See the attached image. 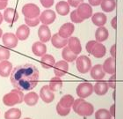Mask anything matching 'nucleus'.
<instances>
[{
  "mask_svg": "<svg viewBox=\"0 0 123 119\" xmlns=\"http://www.w3.org/2000/svg\"><path fill=\"white\" fill-rule=\"evenodd\" d=\"M39 71L34 65H18L11 73V83L20 91H30L35 87L39 80Z\"/></svg>",
  "mask_w": 123,
  "mask_h": 119,
  "instance_id": "1",
  "label": "nucleus"
},
{
  "mask_svg": "<svg viewBox=\"0 0 123 119\" xmlns=\"http://www.w3.org/2000/svg\"><path fill=\"white\" fill-rule=\"evenodd\" d=\"M72 109L75 113L81 117H90L94 112V107L92 103L85 101L84 99L79 98L74 101Z\"/></svg>",
  "mask_w": 123,
  "mask_h": 119,
  "instance_id": "2",
  "label": "nucleus"
},
{
  "mask_svg": "<svg viewBox=\"0 0 123 119\" xmlns=\"http://www.w3.org/2000/svg\"><path fill=\"white\" fill-rule=\"evenodd\" d=\"M24 101L23 91H20L15 88L12 89L10 93H6L3 97V102L5 106L12 107L16 104L21 103Z\"/></svg>",
  "mask_w": 123,
  "mask_h": 119,
  "instance_id": "3",
  "label": "nucleus"
},
{
  "mask_svg": "<svg viewBox=\"0 0 123 119\" xmlns=\"http://www.w3.org/2000/svg\"><path fill=\"white\" fill-rule=\"evenodd\" d=\"M76 66H77V71L82 74H85V73H89L92 67V61L87 56L82 55L78 57L76 59Z\"/></svg>",
  "mask_w": 123,
  "mask_h": 119,
  "instance_id": "4",
  "label": "nucleus"
},
{
  "mask_svg": "<svg viewBox=\"0 0 123 119\" xmlns=\"http://www.w3.org/2000/svg\"><path fill=\"white\" fill-rule=\"evenodd\" d=\"M76 93L79 96V98H87L90 95H92L93 93V85L89 82L80 83L76 89Z\"/></svg>",
  "mask_w": 123,
  "mask_h": 119,
  "instance_id": "5",
  "label": "nucleus"
},
{
  "mask_svg": "<svg viewBox=\"0 0 123 119\" xmlns=\"http://www.w3.org/2000/svg\"><path fill=\"white\" fill-rule=\"evenodd\" d=\"M22 13L26 18H37L41 14V10L35 4L29 3L22 7Z\"/></svg>",
  "mask_w": 123,
  "mask_h": 119,
  "instance_id": "6",
  "label": "nucleus"
},
{
  "mask_svg": "<svg viewBox=\"0 0 123 119\" xmlns=\"http://www.w3.org/2000/svg\"><path fill=\"white\" fill-rule=\"evenodd\" d=\"M39 19H40V21L43 25H50L56 19V14H55V12L53 10H50V9H47V10L43 11L42 13L40 14L39 16Z\"/></svg>",
  "mask_w": 123,
  "mask_h": 119,
  "instance_id": "7",
  "label": "nucleus"
},
{
  "mask_svg": "<svg viewBox=\"0 0 123 119\" xmlns=\"http://www.w3.org/2000/svg\"><path fill=\"white\" fill-rule=\"evenodd\" d=\"M53 68H54V73L55 74V76L62 78L66 75L69 72V64L64 60H61L55 63Z\"/></svg>",
  "mask_w": 123,
  "mask_h": 119,
  "instance_id": "8",
  "label": "nucleus"
},
{
  "mask_svg": "<svg viewBox=\"0 0 123 119\" xmlns=\"http://www.w3.org/2000/svg\"><path fill=\"white\" fill-rule=\"evenodd\" d=\"M77 13H78V15H79L84 20L91 18L92 16V14H93L92 7L89 4H86V3H82V4L77 8Z\"/></svg>",
  "mask_w": 123,
  "mask_h": 119,
  "instance_id": "9",
  "label": "nucleus"
},
{
  "mask_svg": "<svg viewBox=\"0 0 123 119\" xmlns=\"http://www.w3.org/2000/svg\"><path fill=\"white\" fill-rule=\"evenodd\" d=\"M39 96L46 103H50V102H52V101H54L55 99L54 92L49 88V85H45L41 88V90H40V95Z\"/></svg>",
  "mask_w": 123,
  "mask_h": 119,
  "instance_id": "10",
  "label": "nucleus"
},
{
  "mask_svg": "<svg viewBox=\"0 0 123 119\" xmlns=\"http://www.w3.org/2000/svg\"><path fill=\"white\" fill-rule=\"evenodd\" d=\"M74 31H75L74 24L67 22V23L63 24V25L59 28L58 34H59L61 37H62V38L69 39V37H71L72 34L74 33Z\"/></svg>",
  "mask_w": 123,
  "mask_h": 119,
  "instance_id": "11",
  "label": "nucleus"
},
{
  "mask_svg": "<svg viewBox=\"0 0 123 119\" xmlns=\"http://www.w3.org/2000/svg\"><path fill=\"white\" fill-rule=\"evenodd\" d=\"M2 40L4 45L10 49H14L18 45V38L12 33H6V34H3Z\"/></svg>",
  "mask_w": 123,
  "mask_h": 119,
  "instance_id": "12",
  "label": "nucleus"
},
{
  "mask_svg": "<svg viewBox=\"0 0 123 119\" xmlns=\"http://www.w3.org/2000/svg\"><path fill=\"white\" fill-rule=\"evenodd\" d=\"M3 18H4V20L7 23L13 24L18 20L19 16H18V13H17V11L15 9H13V8H6V9H5Z\"/></svg>",
  "mask_w": 123,
  "mask_h": 119,
  "instance_id": "13",
  "label": "nucleus"
},
{
  "mask_svg": "<svg viewBox=\"0 0 123 119\" xmlns=\"http://www.w3.org/2000/svg\"><path fill=\"white\" fill-rule=\"evenodd\" d=\"M38 36L40 41L43 42V43L50 41V39H51V31H50L49 26L41 25L38 29Z\"/></svg>",
  "mask_w": 123,
  "mask_h": 119,
  "instance_id": "14",
  "label": "nucleus"
},
{
  "mask_svg": "<svg viewBox=\"0 0 123 119\" xmlns=\"http://www.w3.org/2000/svg\"><path fill=\"white\" fill-rule=\"evenodd\" d=\"M69 49L72 52H74L75 54L78 55L82 51V46H81V42L80 40L77 37L71 36L68 39V43H67Z\"/></svg>",
  "mask_w": 123,
  "mask_h": 119,
  "instance_id": "15",
  "label": "nucleus"
},
{
  "mask_svg": "<svg viewBox=\"0 0 123 119\" xmlns=\"http://www.w3.org/2000/svg\"><path fill=\"white\" fill-rule=\"evenodd\" d=\"M109 88L110 87H109L107 82H105V81H98L93 86V92L97 95L103 96L107 93Z\"/></svg>",
  "mask_w": 123,
  "mask_h": 119,
  "instance_id": "16",
  "label": "nucleus"
},
{
  "mask_svg": "<svg viewBox=\"0 0 123 119\" xmlns=\"http://www.w3.org/2000/svg\"><path fill=\"white\" fill-rule=\"evenodd\" d=\"M90 73L91 77L95 80H102L105 76V73L103 70L102 65H96L92 66Z\"/></svg>",
  "mask_w": 123,
  "mask_h": 119,
  "instance_id": "17",
  "label": "nucleus"
},
{
  "mask_svg": "<svg viewBox=\"0 0 123 119\" xmlns=\"http://www.w3.org/2000/svg\"><path fill=\"white\" fill-rule=\"evenodd\" d=\"M92 23L97 26H104L107 22V17L104 13H96L92 14Z\"/></svg>",
  "mask_w": 123,
  "mask_h": 119,
  "instance_id": "18",
  "label": "nucleus"
},
{
  "mask_svg": "<svg viewBox=\"0 0 123 119\" xmlns=\"http://www.w3.org/2000/svg\"><path fill=\"white\" fill-rule=\"evenodd\" d=\"M105 54H106V48L105 47V45H103L101 42L97 41L92 49L91 55H92L96 58H102L105 57Z\"/></svg>",
  "mask_w": 123,
  "mask_h": 119,
  "instance_id": "19",
  "label": "nucleus"
},
{
  "mask_svg": "<svg viewBox=\"0 0 123 119\" xmlns=\"http://www.w3.org/2000/svg\"><path fill=\"white\" fill-rule=\"evenodd\" d=\"M103 70L107 74H115V59L113 57H108L105 60L104 64L102 65Z\"/></svg>",
  "mask_w": 123,
  "mask_h": 119,
  "instance_id": "20",
  "label": "nucleus"
},
{
  "mask_svg": "<svg viewBox=\"0 0 123 119\" xmlns=\"http://www.w3.org/2000/svg\"><path fill=\"white\" fill-rule=\"evenodd\" d=\"M32 51L36 57H42L47 53V46L41 41H35L32 46Z\"/></svg>",
  "mask_w": 123,
  "mask_h": 119,
  "instance_id": "21",
  "label": "nucleus"
},
{
  "mask_svg": "<svg viewBox=\"0 0 123 119\" xmlns=\"http://www.w3.org/2000/svg\"><path fill=\"white\" fill-rule=\"evenodd\" d=\"M109 37V32L108 29L105 26H99L95 32V41L98 42H103V41H106Z\"/></svg>",
  "mask_w": 123,
  "mask_h": 119,
  "instance_id": "22",
  "label": "nucleus"
},
{
  "mask_svg": "<svg viewBox=\"0 0 123 119\" xmlns=\"http://www.w3.org/2000/svg\"><path fill=\"white\" fill-rule=\"evenodd\" d=\"M12 69V64L9 62L8 60H4L0 63V76L4 78L8 77L9 75H11Z\"/></svg>",
  "mask_w": 123,
  "mask_h": 119,
  "instance_id": "23",
  "label": "nucleus"
},
{
  "mask_svg": "<svg viewBox=\"0 0 123 119\" xmlns=\"http://www.w3.org/2000/svg\"><path fill=\"white\" fill-rule=\"evenodd\" d=\"M51 42L52 45L56 48V49H63L64 47L67 46V43H68V39H65V38H62L57 34H55L53 36H51Z\"/></svg>",
  "mask_w": 123,
  "mask_h": 119,
  "instance_id": "24",
  "label": "nucleus"
},
{
  "mask_svg": "<svg viewBox=\"0 0 123 119\" xmlns=\"http://www.w3.org/2000/svg\"><path fill=\"white\" fill-rule=\"evenodd\" d=\"M29 34H30V28L27 25H21L17 28L16 31V36L18 40L20 41H25L28 38Z\"/></svg>",
  "mask_w": 123,
  "mask_h": 119,
  "instance_id": "25",
  "label": "nucleus"
},
{
  "mask_svg": "<svg viewBox=\"0 0 123 119\" xmlns=\"http://www.w3.org/2000/svg\"><path fill=\"white\" fill-rule=\"evenodd\" d=\"M55 64V59L52 55L45 54L41 57V65L44 69H50V68L54 67Z\"/></svg>",
  "mask_w": 123,
  "mask_h": 119,
  "instance_id": "26",
  "label": "nucleus"
},
{
  "mask_svg": "<svg viewBox=\"0 0 123 119\" xmlns=\"http://www.w3.org/2000/svg\"><path fill=\"white\" fill-rule=\"evenodd\" d=\"M69 5L67 1H59L55 5V11L58 14L62 16H66L69 13Z\"/></svg>",
  "mask_w": 123,
  "mask_h": 119,
  "instance_id": "27",
  "label": "nucleus"
},
{
  "mask_svg": "<svg viewBox=\"0 0 123 119\" xmlns=\"http://www.w3.org/2000/svg\"><path fill=\"white\" fill-rule=\"evenodd\" d=\"M62 59H63L64 61H66L67 63H72L77 58V55L75 54L74 52H72L71 50L69 49V47L66 46L62 49Z\"/></svg>",
  "mask_w": 123,
  "mask_h": 119,
  "instance_id": "28",
  "label": "nucleus"
},
{
  "mask_svg": "<svg viewBox=\"0 0 123 119\" xmlns=\"http://www.w3.org/2000/svg\"><path fill=\"white\" fill-rule=\"evenodd\" d=\"M100 6L105 13H112L116 8V0H102Z\"/></svg>",
  "mask_w": 123,
  "mask_h": 119,
  "instance_id": "29",
  "label": "nucleus"
},
{
  "mask_svg": "<svg viewBox=\"0 0 123 119\" xmlns=\"http://www.w3.org/2000/svg\"><path fill=\"white\" fill-rule=\"evenodd\" d=\"M39 101V95L35 92H30L27 94L24 95V101L28 106H34Z\"/></svg>",
  "mask_w": 123,
  "mask_h": 119,
  "instance_id": "30",
  "label": "nucleus"
},
{
  "mask_svg": "<svg viewBox=\"0 0 123 119\" xmlns=\"http://www.w3.org/2000/svg\"><path fill=\"white\" fill-rule=\"evenodd\" d=\"M62 85H63V83H62V80L61 79V78L57 77V76H55L50 79L49 86L53 92H55V91L60 90L62 87Z\"/></svg>",
  "mask_w": 123,
  "mask_h": 119,
  "instance_id": "31",
  "label": "nucleus"
},
{
  "mask_svg": "<svg viewBox=\"0 0 123 119\" xmlns=\"http://www.w3.org/2000/svg\"><path fill=\"white\" fill-rule=\"evenodd\" d=\"M21 110L17 108L8 109L5 113V119H20L21 117Z\"/></svg>",
  "mask_w": 123,
  "mask_h": 119,
  "instance_id": "32",
  "label": "nucleus"
},
{
  "mask_svg": "<svg viewBox=\"0 0 123 119\" xmlns=\"http://www.w3.org/2000/svg\"><path fill=\"white\" fill-rule=\"evenodd\" d=\"M74 101L75 99L74 97L70 94H66V95L62 96L61 99H60V101L58 103L61 105L62 107H64V108H69L70 109L74 103Z\"/></svg>",
  "mask_w": 123,
  "mask_h": 119,
  "instance_id": "33",
  "label": "nucleus"
},
{
  "mask_svg": "<svg viewBox=\"0 0 123 119\" xmlns=\"http://www.w3.org/2000/svg\"><path fill=\"white\" fill-rule=\"evenodd\" d=\"M109 110L105 109H99L95 112V119H112Z\"/></svg>",
  "mask_w": 123,
  "mask_h": 119,
  "instance_id": "34",
  "label": "nucleus"
},
{
  "mask_svg": "<svg viewBox=\"0 0 123 119\" xmlns=\"http://www.w3.org/2000/svg\"><path fill=\"white\" fill-rule=\"evenodd\" d=\"M70 110L71 109H69V108H64V107H62L59 103L56 105V112L57 114L61 116V117H66L70 113Z\"/></svg>",
  "mask_w": 123,
  "mask_h": 119,
  "instance_id": "35",
  "label": "nucleus"
},
{
  "mask_svg": "<svg viewBox=\"0 0 123 119\" xmlns=\"http://www.w3.org/2000/svg\"><path fill=\"white\" fill-rule=\"evenodd\" d=\"M11 52L10 50L5 47H0V60L4 61V60H8L10 57Z\"/></svg>",
  "mask_w": 123,
  "mask_h": 119,
  "instance_id": "36",
  "label": "nucleus"
},
{
  "mask_svg": "<svg viewBox=\"0 0 123 119\" xmlns=\"http://www.w3.org/2000/svg\"><path fill=\"white\" fill-rule=\"evenodd\" d=\"M70 20H71V21L73 22V23H77V24L81 23V22L84 21V20L78 15L77 10L72 11L71 13H70Z\"/></svg>",
  "mask_w": 123,
  "mask_h": 119,
  "instance_id": "37",
  "label": "nucleus"
},
{
  "mask_svg": "<svg viewBox=\"0 0 123 119\" xmlns=\"http://www.w3.org/2000/svg\"><path fill=\"white\" fill-rule=\"evenodd\" d=\"M25 22H26V24L28 26H36L37 25H39V23L41 21H40L39 17H37V18H32V19L26 18L25 17Z\"/></svg>",
  "mask_w": 123,
  "mask_h": 119,
  "instance_id": "38",
  "label": "nucleus"
},
{
  "mask_svg": "<svg viewBox=\"0 0 123 119\" xmlns=\"http://www.w3.org/2000/svg\"><path fill=\"white\" fill-rule=\"evenodd\" d=\"M108 86L110 88H113V89H115L116 87V75L115 74H112V76L110 77V79H108L107 82Z\"/></svg>",
  "mask_w": 123,
  "mask_h": 119,
  "instance_id": "39",
  "label": "nucleus"
},
{
  "mask_svg": "<svg viewBox=\"0 0 123 119\" xmlns=\"http://www.w3.org/2000/svg\"><path fill=\"white\" fill-rule=\"evenodd\" d=\"M67 2L69 5V6L77 8L82 3H84V0H68Z\"/></svg>",
  "mask_w": 123,
  "mask_h": 119,
  "instance_id": "40",
  "label": "nucleus"
},
{
  "mask_svg": "<svg viewBox=\"0 0 123 119\" xmlns=\"http://www.w3.org/2000/svg\"><path fill=\"white\" fill-rule=\"evenodd\" d=\"M96 42H97V41H93V40H92V41H89L86 43V45H85V49H86V51L88 52V53H92V49H93V47H94V45L96 44Z\"/></svg>",
  "mask_w": 123,
  "mask_h": 119,
  "instance_id": "41",
  "label": "nucleus"
},
{
  "mask_svg": "<svg viewBox=\"0 0 123 119\" xmlns=\"http://www.w3.org/2000/svg\"><path fill=\"white\" fill-rule=\"evenodd\" d=\"M42 6L45 8H50L52 5H54L55 0H40Z\"/></svg>",
  "mask_w": 123,
  "mask_h": 119,
  "instance_id": "42",
  "label": "nucleus"
},
{
  "mask_svg": "<svg viewBox=\"0 0 123 119\" xmlns=\"http://www.w3.org/2000/svg\"><path fill=\"white\" fill-rule=\"evenodd\" d=\"M101 1H102V0H88L89 5H90L91 6H98V5H100Z\"/></svg>",
  "mask_w": 123,
  "mask_h": 119,
  "instance_id": "43",
  "label": "nucleus"
},
{
  "mask_svg": "<svg viewBox=\"0 0 123 119\" xmlns=\"http://www.w3.org/2000/svg\"><path fill=\"white\" fill-rule=\"evenodd\" d=\"M8 0H0V10H5L7 8Z\"/></svg>",
  "mask_w": 123,
  "mask_h": 119,
  "instance_id": "44",
  "label": "nucleus"
},
{
  "mask_svg": "<svg viewBox=\"0 0 123 119\" xmlns=\"http://www.w3.org/2000/svg\"><path fill=\"white\" fill-rule=\"evenodd\" d=\"M110 54H111V56H112V57L115 59V57H116V45L115 44H113V46L111 47Z\"/></svg>",
  "mask_w": 123,
  "mask_h": 119,
  "instance_id": "45",
  "label": "nucleus"
},
{
  "mask_svg": "<svg viewBox=\"0 0 123 119\" xmlns=\"http://www.w3.org/2000/svg\"><path fill=\"white\" fill-rule=\"evenodd\" d=\"M111 25H112V27L113 29L117 28V18L116 17H113V20H111Z\"/></svg>",
  "mask_w": 123,
  "mask_h": 119,
  "instance_id": "46",
  "label": "nucleus"
},
{
  "mask_svg": "<svg viewBox=\"0 0 123 119\" xmlns=\"http://www.w3.org/2000/svg\"><path fill=\"white\" fill-rule=\"evenodd\" d=\"M109 112L112 117H115V104H113L109 109Z\"/></svg>",
  "mask_w": 123,
  "mask_h": 119,
  "instance_id": "47",
  "label": "nucleus"
},
{
  "mask_svg": "<svg viewBox=\"0 0 123 119\" xmlns=\"http://www.w3.org/2000/svg\"><path fill=\"white\" fill-rule=\"evenodd\" d=\"M3 20H4V18H3L2 13H0V25H1V23H2V22H3Z\"/></svg>",
  "mask_w": 123,
  "mask_h": 119,
  "instance_id": "48",
  "label": "nucleus"
},
{
  "mask_svg": "<svg viewBox=\"0 0 123 119\" xmlns=\"http://www.w3.org/2000/svg\"><path fill=\"white\" fill-rule=\"evenodd\" d=\"M3 36V30L1 28H0V38Z\"/></svg>",
  "mask_w": 123,
  "mask_h": 119,
  "instance_id": "49",
  "label": "nucleus"
},
{
  "mask_svg": "<svg viewBox=\"0 0 123 119\" xmlns=\"http://www.w3.org/2000/svg\"><path fill=\"white\" fill-rule=\"evenodd\" d=\"M113 100H115V91H113Z\"/></svg>",
  "mask_w": 123,
  "mask_h": 119,
  "instance_id": "50",
  "label": "nucleus"
},
{
  "mask_svg": "<svg viewBox=\"0 0 123 119\" xmlns=\"http://www.w3.org/2000/svg\"><path fill=\"white\" fill-rule=\"evenodd\" d=\"M24 119H31V118H28V117H27V118H24Z\"/></svg>",
  "mask_w": 123,
  "mask_h": 119,
  "instance_id": "51",
  "label": "nucleus"
}]
</instances>
